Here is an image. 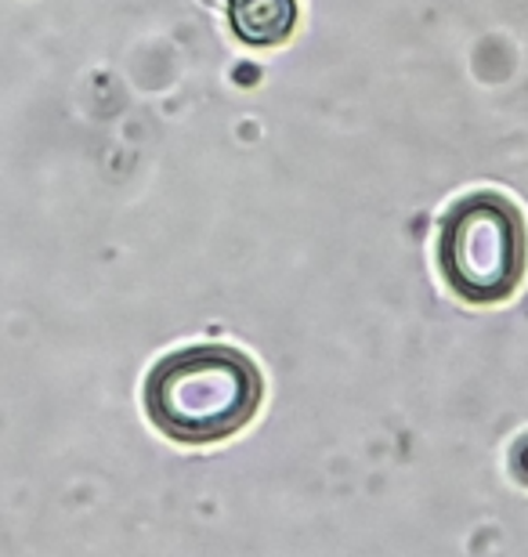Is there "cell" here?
I'll use <instances>...</instances> for the list:
<instances>
[{"mask_svg": "<svg viewBox=\"0 0 528 557\" xmlns=\"http://www.w3.org/2000/svg\"><path fill=\"white\" fill-rule=\"evenodd\" d=\"M265 381L243 351L196 344L152 366L145 381V413L152 428L182 445L232 438L254 420Z\"/></svg>", "mask_w": 528, "mask_h": 557, "instance_id": "6da1fadb", "label": "cell"}, {"mask_svg": "<svg viewBox=\"0 0 528 557\" xmlns=\"http://www.w3.org/2000/svg\"><path fill=\"white\" fill-rule=\"evenodd\" d=\"M438 269L456 297L496 305L525 275V225L518 207L496 193L456 203L438 232Z\"/></svg>", "mask_w": 528, "mask_h": 557, "instance_id": "7a4b0ae2", "label": "cell"}, {"mask_svg": "<svg viewBox=\"0 0 528 557\" xmlns=\"http://www.w3.org/2000/svg\"><path fill=\"white\" fill-rule=\"evenodd\" d=\"M297 8L294 0H232V29L235 37L265 48V44H279L294 29Z\"/></svg>", "mask_w": 528, "mask_h": 557, "instance_id": "3957f363", "label": "cell"}]
</instances>
